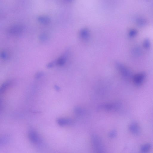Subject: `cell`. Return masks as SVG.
<instances>
[{"instance_id": "15", "label": "cell", "mask_w": 153, "mask_h": 153, "mask_svg": "<svg viewBox=\"0 0 153 153\" xmlns=\"http://www.w3.org/2000/svg\"><path fill=\"white\" fill-rule=\"evenodd\" d=\"M117 135V132L115 130H112L109 133V137L110 138H113L115 137Z\"/></svg>"}, {"instance_id": "5", "label": "cell", "mask_w": 153, "mask_h": 153, "mask_svg": "<svg viewBox=\"0 0 153 153\" xmlns=\"http://www.w3.org/2000/svg\"><path fill=\"white\" fill-rule=\"evenodd\" d=\"M57 122L58 124L61 126L71 125L73 122L71 119L64 118H59L57 119Z\"/></svg>"}, {"instance_id": "7", "label": "cell", "mask_w": 153, "mask_h": 153, "mask_svg": "<svg viewBox=\"0 0 153 153\" xmlns=\"http://www.w3.org/2000/svg\"><path fill=\"white\" fill-rule=\"evenodd\" d=\"M12 83L11 80H8L3 84L0 89V93L1 94L4 93L11 85Z\"/></svg>"}, {"instance_id": "8", "label": "cell", "mask_w": 153, "mask_h": 153, "mask_svg": "<svg viewBox=\"0 0 153 153\" xmlns=\"http://www.w3.org/2000/svg\"><path fill=\"white\" fill-rule=\"evenodd\" d=\"M152 148V145L149 143L145 144L141 146L140 151L141 152L147 153L151 150Z\"/></svg>"}, {"instance_id": "4", "label": "cell", "mask_w": 153, "mask_h": 153, "mask_svg": "<svg viewBox=\"0 0 153 153\" xmlns=\"http://www.w3.org/2000/svg\"><path fill=\"white\" fill-rule=\"evenodd\" d=\"M129 129L131 133L134 135H138L140 133V128L138 124L136 122H133L130 124Z\"/></svg>"}, {"instance_id": "13", "label": "cell", "mask_w": 153, "mask_h": 153, "mask_svg": "<svg viewBox=\"0 0 153 153\" xmlns=\"http://www.w3.org/2000/svg\"><path fill=\"white\" fill-rule=\"evenodd\" d=\"M1 57L3 59L6 60L9 58V55L6 52L3 51L1 53Z\"/></svg>"}, {"instance_id": "10", "label": "cell", "mask_w": 153, "mask_h": 153, "mask_svg": "<svg viewBox=\"0 0 153 153\" xmlns=\"http://www.w3.org/2000/svg\"><path fill=\"white\" fill-rule=\"evenodd\" d=\"M66 56H62L58 59L57 61H56V65L60 66H63L66 63Z\"/></svg>"}, {"instance_id": "12", "label": "cell", "mask_w": 153, "mask_h": 153, "mask_svg": "<svg viewBox=\"0 0 153 153\" xmlns=\"http://www.w3.org/2000/svg\"><path fill=\"white\" fill-rule=\"evenodd\" d=\"M38 20L40 22L44 24H48L50 21L48 18H47V17H40Z\"/></svg>"}, {"instance_id": "3", "label": "cell", "mask_w": 153, "mask_h": 153, "mask_svg": "<svg viewBox=\"0 0 153 153\" xmlns=\"http://www.w3.org/2000/svg\"><path fill=\"white\" fill-rule=\"evenodd\" d=\"M28 137L30 141L33 144L39 146L43 145V142L42 139L35 131H30L29 132Z\"/></svg>"}, {"instance_id": "16", "label": "cell", "mask_w": 153, "mask_h": 153, "mask_svg": "<svg viewBox=\"0 0 153 153\" xmlns=\"http://www.w3.org/2000/svg\"><path fill=\"white\" fill-rule=\"evenodd\" d=\"M44 76V73L42 72H39L36 74L35 77L36 79H39L42 77Z\"/></svg>"}, {"instance_id": "6", "label": "cell", "mask_w": 153, "mask_h": 153, "mask_svg": "<svg viewBox=\"0 0 153 153\" xmlns=\"http://www.w3.org/2000/svg\"><path fill=\"white\" fill-rule=\"evenodd\" d=\"M23 31V28L21 27L16 26L11 28L10 30V32L13 35H18L21 34Z\"/></svg>"}, {"instance_id": "18", "label": "cell", "mask_w": 153, "mask_h": 153, "mask_svg": "<svg viewBox=\"0 0 153 153\" xmlns=\"http://www.w3.org/2000/svg\"><path fill=\"white\" fill-rule=\"evenodd\" d=\"M54 88L57 91H58L60 90V87H59V86L57 85H55L54 86Z\"/></svg>"}, {"instance_id": "9", "label": "cell", "mask_w": 153, "mask_h": 153, "mask_svg": "<svg viewBox=\"0 0 153 153\" xmlns=\"http://www.w3.org/2000/svg\"><path fill=\"white\" fill-rule=\"evenodd\" d=\"M80 36L83 40L88 39L89 36V33L88 30L86 29H84L81 31Z\"/></svg>"}, {"instance_id": "14", "label": "cell", "mask_w": 153, "mask_h": 153, "mask_svg": "<svg viewBox=\"0 0 153 153\" xmlns=\"http://www.w3.org/2000/svg\"><path fill=\"white\" fill-rule=\"evenodd\" d=\"M48 37L45 34H41L39 37V40L41 42H45L48 40Z\"/></svg>"}, {"instance_id": "1", "label": "cell", "mask_w": 153, "mask_h": 153, "mask_svg": "<svg viewBox=\"0 0 153 153\" xmlns=\"http://www.w3.org/2000/svg\"><path fill=\"white\" fill-rule=\"evenodd\" d=\"M91 141L92 146L94 151L96 153H104L105 148L102 140L97 135H93L92 136Z\"/></svg>"}, {"instance_id": "17", "label": "cell", "mask_w": 153, "mask_h": 153, "mask_svg": "<svg viewBox=\"0 0 153 153\" xmlns=\"http://www.w3.org/2000/svg\"><path fill=\"white\" fill-rule=\"evenodd\" d=\"M55 65H56V61L51 62L47 64V67L48 68H51L54 67Z\"/></svg>"}, {"instance_id": "2", "label": "cell", "mask_w": 153, "mask_h": 153, "mask_svg": "<svg viewBox=\"0 0 153 153\" xmlns=\"http://www.w3.org/2000/svg\"><path fill=\"white\" fill-rule=\"evenodd\" d=\"M121 105L118 103L105 104L99 105L98 107V110H104L114 111L118 110L120 108Z\"/></svg>"}, {"instance_id": "11", "label": "cell", "mask_w": 153, "mask_h": 153, "mask_svg": "<svg viewBox=\"0 0 153 153\" xmlns=\"http://www.w3.org/2000/svg\"><path fill=\"white\" fill-rule=\"evenodd\" d=\"M75 112L78 115H83L85 113V111L81 108L76 107L74 109Z\"/></svg>"}]
</instances>
